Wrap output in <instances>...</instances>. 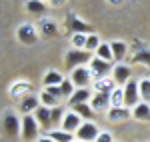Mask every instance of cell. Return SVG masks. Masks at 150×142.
<instances>
[{
	"mask_svg": "<svg viewBox=\"0 0 150 142\" xmlns=\"http://www.w3.org/2000/svg\"><path fill=\"white\" fill-rule=\"evenodd\" d=\"M92 52H88V50H76V48H72L66 52V56H64V66H66V70H74V68H80V66H88L90 64V60H92Z\"/></svg>",
	"mask_w": 150,
	"mask_h": 142,
	"instance_id": "1",
	"label": "cell"
},
{
	"mask_svg": "<svg viewBox=\"0 0 150 142\" xmlns=\"http://www.w3.org/2000/svg\"><path fill=\"white\" fill-rule=\"evenodd\" d=\"M120 106H124V88L116 86L110 92V108H120Z\"/></svg>",
	"mask_w": 150,
	"mask_h": 142,
	"instance_id": "27",
	"label": "cell"
},
{
	"mask_svg": "<svg viewBox=\"0 0 150 142\" xmlns=\"http://www.w3.org/2000/svg\"><path fill=\"white\" fill-rule=\"evenodd\" d=\"M86 40H88V34H72L70 42L76 50H84L86 48Z\"/></svg>",
	"mask_w": 150,
	"mask_h": 142,
	"instance_id": "31",
	"label": "cell"
},
{
	"mask_svg": "<svg viewBox=\"0 0 150 142\" xmlns=\"http://www.w3.org/2000/svg\"><path fill=\"white\" fill-rule=\"evenodd\" d=\"M98 134H100V130L94 124V120H84L74 136H76V140H82V142H94L98 138Z\"/></svg>",
	"mask_w": 150,
	"mask_h": 142,
	"instance_id": "5",
	"label": "cell"
},
{
	"mask_svg": "<svg viewBox=\"0 0 150 142\" xmlns=\"http://www.w3.org/2000/svg\"><path fill=\"white\" fill-rule=\"evenodd\" d=\"M26 10L30 14H42V12H46V4H44V0H28Z\"/></svg>",
	"mask_w": 150,
	"mask_h": 142,
	"instance_id": "28",
	"label": "cell"
},
{
	"mask_svg": "<svg viewBox=\"0 0 150 142\" xmlns=\"http://www.w3.org/2000/svg\"><path fill=\"white\" fill-rule=\"evenodd\" d=\"M48 138H50V140H54V142H74V140H76V136H74V134L64 132L62 128L50 130V132H48Z\"/></svg>",
	"mask_w": 150,
	"mask_h": 142,
	"instance_id": "22",
	"label": "cell"
},
{
	"mask_svg": "<svg viewBox=\"0 0 150 142\" xmlns=\"http://www.w3.org/2000/svg\"><path fill=\"white\" fill-rule=\"evenodd\" d=\"M124 106L126 108H134L140 100V90H138V82L136 80H128L124 86Z\"/></svg>",
	"mask_w": 150,
	"mask_h": 142,
	"instance_id": "6",
	"label": "cell"
},
{
	"mask_svg": "<svg viewBox=\"0 0 150 142\" xmlns=\"http://www.w3.org/2000/svg\"><path fill=\"white\" fill-rule=\"evenodd\" d=\"M66 30H72L74 34H88L92 28L88 26L86 22H82V20H78L72 12H70L68 16H66Z\"/></svg>",
	"mask_w": 150,
	"mask_h": 142,
	"instance_id": "13",
	"label": "cell"
},
{
	"mask_svg": "<svg viewBox=\"0 0 150 142\" xmlns=\"http://www.w3.org/2000/svg\"><path fill=\"white\" fill-rule=\"evenodd\" d=\"M72 110L80 116L82 120H94V112L92 106H90V102H86V104H76V106H72Z\"/></svg>",
	"mask_w": 150,
	"mask_h": 142,
	"instance_id": "23",
	"label": "cell"
},
{
	"mask_svg": "<svg viewBox=\"0 0 150 142\" xmlns=\"http://www.w3.org/2000/svg\"><path fill=\"white\" fill-rule=\"evenodd\" d=\"M66 4V0H52L50 2V6H54V8H60V6H64Z\"/></svg>",
	"mask_w": 150,
	"mask_h": 142,
	"instance_id": "36",
	"label": "cell"
},
{
	"mask_svg": "<svg viewBox=\"0 0 150 142\" xmlns=\"http://www.w3.org/2000/svg\"><path fill=\"white\" fill-rule=\"evenodd\" d=\"M40 104L42 106H48V108H56L60 106V102H62V98H58V96H54L48 88H42V92H40Z\"/></svg>",
	"mask_w": 150,
	"mask_h": 142,
	"instance_id": "19",
	"label": "cell"
},
{
	"mask_svg": "<svg viewBox=\"0 0 150 142\" xmlns=\"http://www.w3.org/2000/svg\"><path fill=\"white\" fill-rule=\"evenodd\" d=\"M40 106V98H36V96H28V98H24V100H20V112H22V116H26V114H32L36 108Z\"/></svg>",
	"mask_w": 150,
	"mask_h": 142,
	"instance_id": "20",
	"label": "cell"
},
{
	"mask_svg": "<svg viewBox=\"0 0 150 142\" xmlns=\"http://www.w3.org/2000/svg\"><path fill=\"white\" fill-rule=\"evenodd\" d=\"M132 116L138 122H150V102H138L132 108Z\"/></svg>",
	"mask_w": 150,
	"mask_h": 142,
	"instance_id": "16",
	"label": "cell"
},
{
	"mask_svg": "<svg viewBox=\"0 0 150 142\" xmlns=\"http://www.w3.org/2000/svg\"><path fill=\"white\" fill-rule=\"evenodd\" d=\"M62 80H64V76H62L58 70H48L46 74H44L42 84H44V86H60Z\"/></svg>",
	"mask_w": 150,
	"mask_h": 142,
	"instance_id": "25",
	"label": "cell"
},
{
	"mask_svg": "<svg viewBox=\"0 0 150 142\" xmlns=\"http://www.w3.org/2000/svg\"><path fill=\"white\" fill-rule=\"evenodd\" d=\"M74 142H82V140H74Z\"/></svg>",
	"mask_w": 150,
	"mask_h": 142,
	"instance_id": "40",
	"label": "cell"
},
{
	"mask_svg": "<svg viewBox=\"0 0 150 142\" xmlns=\"http://www.w3.org/2000/svg\"><path fill=\"white\" fill-rule=\"evenodd\" d=\"M92 96H94V90H90V88H76L74 94L68 98V104L70 108L76 106V104H86V102H90Z\"/></svg>",
	"mask_w": 150,
	"mask_h": 142,
	"instance_id": "14",
	"label": "cell"
},
{
	"mask_svg": "<svg viewBox=\"0 0 150 142\" xmlns=\"http://www.w3.org/2000/svg\"><path fill=\"white\" fill-rule=\"evenodd\" d=\"M32 92V84L30 82H26V80H20V82H14L10 86V96L14 98V100H24V98H28V96H32L30 94Z\"/></svg>",
	"mask_w": 150,
	"mask_h": 142,
	"instance_id": "11",
	"label": "cell"
},
{
	"mask_svg": "<svg viewBox=\"0 0 150 142\" xmlns=\"http://www.w3.org/2000/svg\"><path fill=\"white\" fill-rule=\"evenodd\" d=\"M88 68L92 72L94 80H100V78H106V74L112 70V64L106 62V60H102V58H98V56H94V58L90 60V64H88Z\"/></svg>",
	"mask_w": 150,
	"mask_h": 142,
	"instance_id": "8",
	"label": "cell"
},
{
	"mask_svg": "<svg viewBox=\"0 0 150 142\" xmlns=\"http://www.w3.org/2000/svg\"><path fill=\"white\" fill-rule=\"evenodd\" d=\"M136 60H138V62H150V54L142 52V54H138V56H136Z\"/></svg>",
	"mask_w": 150,
	"mask_h": 142,
	"instance_id": "35",
	"label": "cell"
},
{
	"mask_svg": "<svg viewBox=\"0 0 150 142\" xmlns=\"http://www.w3.org/2000/svg\"><path fill=\"white\" fill-rule=\"evenodd\" d=\"M82 122L84 120L74 112V110H70V112H66L64 114V118H62V124H60V128L64 132H70V134H76V130L82 126Z\"/></svg>",
	"mask_w": 150,
	"mask_h": 142,
	"instance_id": "9",
	"label": "cell"
},
{
	"mask_svg": "<svg viewBox=\"0 0 150 142\" xmlns=\"http://www.w3.org/2000/svg\"><path fill=\"white\" fill-rule=\"evenodd\" d=\"M110 48H112V56H114L116 62L124 58V54H126V50H128L124 40H112V42H110Z\"/></svg>",
	"mask_w": 150,
	"mask_h": 142,
	"instance_id": "24",
	"label": "cell"
},
{
	"mask_svg": "<svg viewBox=\"0 0 150 142\" xmlns=\"http://www.w3.org/2000/svg\"><path fill=\"white\" fill-rule=\"evenodd\" d=\"M108 2H110V4H112V6H120V4H122V2H124V0H108Z\"/></svg>",
	"mask_w": 150,
	"mask_h": 142,
	"instance_id": "37",
	"label": "cell"
},
{
	"mask_svg": "<svg viewBox=\"0 0 150 142\" xmlns=\"http://www.w3.org/2000/svg\"><path fill=\"white\" fill-rule=\"evenodd\" d=\"M40 132V124L38 120L34 118V114H26L22 116V130H20V136H22L24 142H32V140H38Z\"/></svg>",
	"mask_w": 150,
	"mask_h": 142,
	"instance_id": "2",
	"label": "cell"
},
{
	"mask_svg": "<svg viewBox=\"0 0 150 142\" xmlns=\"http://www.w3.org/2000/svg\"><path fill=\"white\" fill-rule=\"evenodd\" d=\"M74 90H76V86L72 84L70 78H64L62 84H60V92H62V98H70V96L74 94Z\"/></svg>",
	"mask_w": 150,
	"mask_h": 142,
	"instance_id": "30",
	"label": "cell"
},
{
	"mask_svg": "<svg viewBox=\"0 0 150 142\" xmlns=\"http://www.w3.org/2000/svg\"><path fill=\"white\" fill-rule=\"evenodd\" d=\"M138 90H140V100L142 102H150V78H142L140 80Z\"/></svg>",
	"mask_w": 150,
	"mask_h": 142,
	"instance_id": "29",
	"label": "cell"
},
{
	"mask_svg": "<svg viewBox=\"0 0 150 142\" xmlns=\"http://www.w3.org/2000/svg\"><path fill=\"white\" fill-rule=\"evenodd\" d=\"M92 78L94 76L88 66H80V68H74L70 72V80H72V84L76 88H88L92 84Z\"/></svg>",
	"mask_w": 150,
	"mask_h": 142,
	"instance_id": "4",
	"label": "cell"
},
{
	"mask_svg": "<svg viewBox=\"0 0 150 142\" xmlns=\"http://www.w3.org/2000/svg\"><path fill=\"white\" fill-rule=\"evenodd\" d=\"M64 114H66V112H64V110H62L60 106L52 108V126H54V124H62V118H64Z\"/></svg>",
	"mask_w": 150,
	"mask_h": 142,
	"instance_id": "33",
	"label": "cell"
},
{
	"mask_svg": "<svg viewBox=\"0 0 150 142\" xmlns=\"http://www.w3.org/2000/svg\"><path fill=\"white\" fill-rule=\"evenodd\" d=\"M98 46H100V38H98V34H88V40H86V48H84V50L96 52Z\"/></svg>",
	"mask_w": 150,
	"mask_h": 142,
	"instance_id": "32",
	"label": "cell"
},
{
	"mask_svg": "<svg viewBox=\"0 0 150 142\" xmlns=\"http://www.w3.org/2000/svg\"><path fill=\"white\" fill-rule=\"evenodd\" d=\"M106 116L110 122H124V120L130 118V108L126 106H120V108H110L106 112Z\"/></svg>",
	"mask_w": 150,
	"mask_h": 142,
	"instance_id": "18",
	"label": "cell"
},
{
	"mask_svg": "<svg viewBox=\"0 0 150 142\" xmlns=\"http://www.w3.org/2000/svg\"><path fill=\"white\" fill-rule=\"evenodd\" d=\"M38 142H54V140H50L48 136H40V138H38Z\"/></svg>",
	"mask_w": 150,
	"mask_h": 142,
	"instance_id": "38",
	"label": "cell"
},
{
	"mask_svg": "<svg viewBox=\"0 0 150 142\" xmlns=\"http://www.w3.org/2000/svg\"><path fill=\"white\" fill-rule=\"evenodd\" d=\"M90 106L94 112H108L110 110V94L108 92H94V96L90 98Z\"/></svg>",
	"mask_w": 150,
	"mask_h": 142,
	"instance_id": "10",
	"label": "cell"
},
{
	"mask_svg": "<svg viewBox=\"0 0 150 142\" xmlns=\"http://www.w3.org/2000/svg\"><path fill=\"white\" fill-rule=\"evenodd\" d=\"M98 58L106 60V62H110L112 64V60H114V56H112V48H110V42H100V46L96 48V52H94Z\"/></svg>",
	"mask_w": 150,
	"mask_h": 142,
	"instance_id": "26",
	"label": "cell"
},
{
	"mask_svg": "<svg viewBox=\"0 0 150 142\" xmlns=\"http://www.w3.org/2000/svg\"><path fill=\"white\" fill-rule=\"evenodd\" d=\"M116 88V82L112 76H106V78H100V80H94L92 82V90L94 92H112Z\"/></svg>",
	"mask_w": 150,
	"mask_h": 142,
	"instance_id": "17",
	"label": "cell"
},
{
	"mask_svg": "<svg viewBox=\"0 0 150 142\" xmlns=\"http://www.w3.org/2000/svg\"><path fill=\"white\" fill-rule=\"evenodd\" d=\"M18 40H20L22 44H26V46L36 44V40H38V30H36L34 24H28V22L20 24V26H18Z\"/></svg>",
	"mask_w": 150,
	"mask_h": 142,
	"instance_id": "7",
	"label": "cell"
},
{
	"mask_svg": "<svg viewBox=\"0 0 150 142\" xmlns=\"http://www.w3.org/2000/svg\"><path fill=\"white\" fill-rule=\"evenodd\" d=\"M94 142H114V138H112V134H110V132H100V134H98V138H96Z\"/></svg>",
	"mask_w": 150,
	"mask_h": 142,
	"instance_id": "34",
	"label": "cell"
},
{
	"mask_svg": "<svg viewBox=\"0 0 150 142\" xmlns=\"http://www.w3.org/2000/svg\"><path fill=\"white\" fill-rule=\"evenodd\" d=\"M44 2H52V0H44Z\"/></svg>",
	"mask_w": 150,
	"mask_h": 142,
	"instance_id": "39",
	"label": "cell"
},
{
	"mask_svg": "<svg viewBox=\"0 0 150 142\" xmlns=\"http://www.w3.org/2000/svg\"><path fill=\"white\" fill-rule=\"evenodd\" d=\"M38 28H40V34L46 36V38H50V36H56V34H58V26H56V22H54V20H48V18L40 20Z\"/></svg>",
	"mask_w": 150,
	"mask_h": 142,
	"instance_id": "21",
	"label": "cell"
},
{
	"mask_svg": "<svg viewBox=\"0 0 150 142\" xmlns=\"http://www.w3.org/2000/svg\"><path fill=\"white\" fill-rule=\"evenodd\" d=\"M112 78H114L116 84H124L128 80H132V70H130V66H124V64H118L114 66V70H112Z\"/></svg>",
	"mask_w": 150,
	"mask_h": 142,
	"instance_id": "15",
	"label": "cell"
},
{
	"mask_svg": "<svg viewBox=\"0 0 150 142\" xmlns=\"http://www.w3.org/2000/svg\"><path fill=\"white\" fill-rule=\"evenodd\" d=\"M34 118L38 120V124H40V128H46V130H50L52 128V108L48 106H40L34 110Z\"/></svg>",
	"mask_w": 150,
	"mask_h": 142,
	"instance_id": "12",
	"label": "cell"
},
{
	"mask_svg": "<svg viewBox=\"0 0 150 142\" xmlns=\"http://www.w3.org/2000/svg\"><path fill=\"white\" fill-rule=\"evenodd\" d=\"M2 130L8 138H16L22 130V120H18V116L14 112H6L2 116Z\"/></svg>",
	"mask_w": 150,
	"mask_h": 142,
	"instance_id": "3",
	"label": "cell"
}]
</instances>
